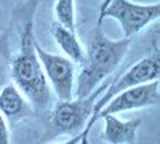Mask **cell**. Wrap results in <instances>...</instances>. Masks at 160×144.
Listing matches in <instances>:
<instances>
[{"label": "cell", "mask_w": 160, "mask_h": 144, "mask_svg": "<svg viewBox=\"0 0 160 144\" xmlns=\"http://www.w3.org/2000/svg\"><path fill=\"white\" fill-rule=\"evenodd\" d=\"M51 35L55 38L58 47L64 51V56L69 58L74 64H82L85 56V48L80 43L75 31H71L68 27L61 26L59 22H53L51 26Z\"/></svg>", "instance_id": "obj_10"}, {"label": "cell", "mask_w": 160, "mask_h": 144, "mask_svg": "<svg viewBox=\"0 0 160 144\" xmlns=\"http://www.w3.org/2000/svg\"><path fill=\"white\" fill-rule=\"evenodd\" d=\"M111 2H112V0H102V3L99 5V13H98V15H101V13H102V11L106 10V7H108V5H109Z\"/></svg>", "instance_id": "obj_15"}, {"label": "cell", "mask_w": 160, "mask_h": 144, "mask_svg": "<svg viewBox=\"0 0 160 144\" xmlns=\"http://www.w3.org/2000/svg\"><path fill=\"white\" fill-rule=\"evenodd\" d=\"M40 0H28L13 15L18 42L10 55V71L16 88L28 98L35 111L45 112L53 104V91L35 53L34 18Z\"/></svg>", "instance_id": "obj_1"}, {"label": "cell", "mask_w": 160, "mask_h": 144, "mask_svg": "<svg viewBox=\"0 0 160 144\" xmlns=\"http://www.w3.org/2000/svg\"><path fill=\"white\" fill-rule=\"evenodd\" d=\"M102 95V85L85 98L58 101L51 111L48 128L45 132L47 139H55L61 135H78L87 127L90 117L93 114V106L96 99Z\"/></svg>", "instance_id": "obj_3"}, {"label": "cell", "mask_w": 160, "mask_h": 144, "mask_svg": "<svg viewBox=\"0 0 160 144\" xmlns=\"http://www.w3.org/2000/svg\"><path fill=\"white\" fill-rule=\"evenodd\" d=\"M104 130H102V139L109 144H135L136 133L141 125V119H131V120H120L115 115H102Z\"/></svg>", "instance_id": "obj_9"}, {"label": "cell", "mask_w": 160, "mask_h": 144, "mask_svg": "<svg viewBox=\"0 0 160 144\" xmlns=\"http://www.w3.org/2000/svg\"><path fill=\"white\" fill-rule=\"evenodd\" d=\"M0 144H11L10 142V130L8 123L3 119V115L0 114Z\"/></svg>", "instance_id": "obj_12"}, {"label": "cell", "mask_w": 160, "mask_h": 144, "mask_svg": "<svg viewBox=\"0 0 160 144\" xmlns=\"http://www.w3.org/2000/svg\"><path fill=\"white\" fill-rule=\"evenodd\" d=\"M91 127H93L91 123H87V127L83 128V132H82V138H80L78 144H90V141H88V135H90Z\"/></svg>", "instance_id": "obj_13"}, {"label": "cell", "mask_w": 160, "mask_h": 144, "mask_svg": "<svg viewBox=\"0 0 160 144\" xmlns=\"http://www.w3.org/2000/svg\"><path fill=\"white\" fill-rule=\"evenodd\" d=\"M56 22L75 31V0H56L55 2Z\"/></svg>", "instance_id": "obj_11"}, {"label": "cell", "mask_w": 160, "mask_h": 144, "mask_svg": "<svg viewBox=\"0 0 160 144\" xmlns=\"http://www.w3.org/2000/svg\"><path fill=\"white\" fill-rule=\"evenodd\" d=\"M158 16H160L158 2L136 3V2H131V0H112L101 15H98L96 26H101L102 19L106 18L115 19L122 27L123 37L131 38L133 35L141 32L146 26L157 21Z\"/></svg>", "instance_id": "obj_4"}, {"label": "cell", "mask_w": 160, "mask_h": 144, "mask_svg": "<svg viewBox=\"0 0 160 144\" xmlns=\"http://www.w3.org/2000/svg\"><path fill=\"white\" fill-rule=\"evenodd\" d=\"M35 53L53 95H56L59 101L72 99L75 90V64L62 55L45 51L38 42H35Z\"/></svg>", "instance_id": "obj_6"}, {"label": "cell", "mask_w": 160, "mask_h": 144, "mask_svg": "<svg viewBox=\"0 0 160 144\" xmlns=\"http://www.w3.org/2000/svg\"><path fill=\"white\" fill-rule=\"evenodd\" d=\"M34 107L28 101L16 85H5L0 91V114L3 115L7 123H18L32 115Z\"/></svg>", "instance_id": "obj_8"}, {"label": "cell", "mask_w": 160, "mask_h": 144, "mask_svg": "<svg viewBox=\"0 0 160 144\" xmlns=\"http://www.w3.org/2000/svg\"><path fill=\"white\" fill-rule=\"evenodd\" d=\"M158 80L138 85L128 90L120 91L118 95H115L106 106L99 111L98 119H101L102 115H115L118 112L125 111H135V109H142V107H151L158 104Z\"/></svg>", "instance_id": "obj_7"}, {"label": "cell", "mask_w": 160, "mask_h": 144, "mask_svg": "<svg viewBox=\"0 0 160 144\" xmlns=\"http://www.w3.org/2000/svg\"><path fill=\"white\" fill-rule=\"evenodd\" d=\"M130 45L131 38L122 37L114 40L102 32L101 26H96L83 47L85 56L77 75V88L74 90L77 98H85L95 91L99 83L120 66L128 53Z\"/></svg>", "instance_id": "obj_2"}, {"label": "cell", "mask_w": 160, "mask_h": 144, "mask_svg": "<svg viewBox=\"0 0 160 144\" xmlns=\"http://www.w3.org/2000/svg\"><path fill=\"white\" fill-rule=\"evenodd\" d=\"M160 77V61H158V53L155 51L154 55H149L142 59H139L138 62H135L131 67H128L122 75H120L115 82H112L108 90L96 99L95 106H93V114L90 117L88 123H95L98 120V114L99 111L108 104L115 95H118L120 91L138 87V85H144L154 80H158Z\"/></svg>", "instance_id": "obj_5"}, {"label": "cell", "mask_w": 160, "mask_h": 144, "mask_svg": "<svg viewBox=\"0 0 160 144\" xmlns=\"http://www.w3.org/2000/svg\"><path fill=\"white\" fill-rule=\"evenodd\" d=\"M83 132V130H82ZM82 132H80L78 135H74V136H71L69 139H66V141H62V142H55V144H78V141H80V138H82ZM51 144V142H50Z\"/></svg>", "instance_id": "obj_14"}]
</instances>
